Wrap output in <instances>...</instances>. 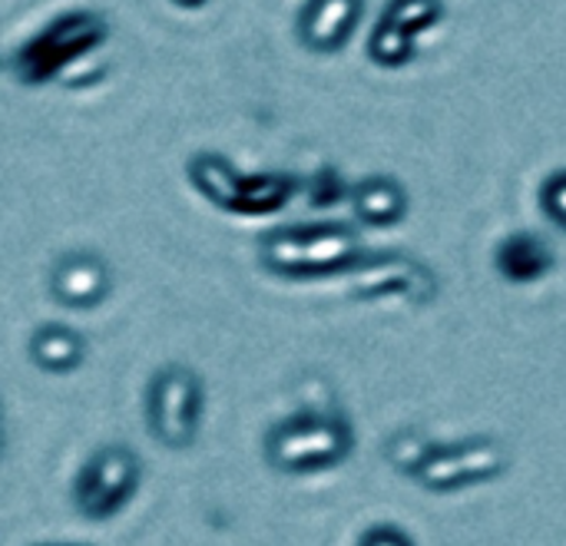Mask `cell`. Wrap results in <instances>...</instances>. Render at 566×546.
Wrapping results in <instances>:
<instances>
[{"label":"cell","instance_id":"cell-1","mask_svg":"<svg viewBox=\"0 0 566 546\" xmlns=\"http://www.w3.org/2000/svg\"><path fill=\"white\" fill-rule=\"evenodd\" d=\"M361 255V235L352 222H295L269 229L259 239V262L282 279H325L348 272Z\"/></svg>","mask_w":566,"mask_h":546},{"label":"cell","instance_id":"cell-2","mask_svg":"<svg viewBox=\"0 0 566 546\" xmlns=\"http://www.w3.org/2000/svg\"><path fill=\"white\" fill-rule=\"evenodd\" d=\"M355 448V428L338 411H302L265 431V461L282 474L338 468Z\"/></svg>","mask_w":566,"mask_h":546},{"label":"cell","instance_id":"cell-3","mask_svg":"<svg viewBox=\"0 0 566 546\" xmlns=\"http://www.w3.org/2000/svg\"><path fill=\"white\" fill-rule=\"evenodd\" d=\"M192 189L229 216H269L289 206L298 179L289 172H239L219 153H192L186 162Z\"/></svg>","mask_w":566,"mask_h":546},{"label":"cell","instance_id":"cell-4","mask_svg":"<svg viewBox=\"0 0 566 546\" xmlns=\"http://www.w3.org/2000/svg\"><path fill=\"white\" fill-rule=\"evenodd\" d=\"M109 36V23L96 10H70L30 36L13 56V76L23 86H43L63 70L99 50Z\"/></svg>","mask_w":566,"mask_h":546},{"label":"cell","instance_id":"cell-5","mask_svg":"<svg viewBox=\"0 0 566 546\" xmlns=\"http://www.w3.org/2000/svg\"><path fill=\"white\" fill-rule=\"evenodd\" d=\"M199 421H202V378L189 365H163L146 391L149 434L169 451H186L199 438Z\"/></svg>","mask_w":566,"mask_h":546},{"label":"cell","instance_id":"cell-6","mask_svg":"<svg viewBox=\"0 0 566 546\" xmlns=\"http://www.w3.org/2000/svg\"><path fill=\"white\" fill-rule=\"evenodd\" d=\"M139 481L143 461L136 458V451H129L126 444H106L80 468L73 484V504L90 524H106L133 501Z\"/></svg>","mask_w":566,"mask_h":546},{"label":"cell","instance_id":"cell-7","mask_svg":"<svg viewBox=\"0 0 566 546\" xmlns=\"http://www.w3.org/2000/svg\"><path fill=\"white\" fill-rule=\"evenodd\" d=\"M507 464H511V454L501 441L471 438V441L448 444V448L434 444V451L428 454V461L421 464V471L415 477L431 494H451V491L501 477L507 471Z\"/></svg>","mask_w":566,"mask_h":546},{"label":"cell","instance_id":"cell-8","mask_svg":"<svg viewBox=\"0 0 566 546\" xmlns=\"http://www.w3.org/2000/svg\"><path fill=\"white\" fill-rule=\"evenodd\" d=\"M352 275V295L355 298H405L415 305H428L438 298V275L405 255V252H381V255H358V262L348 269Z\"/></svg>","mask_w":566,"mask_h":546},{"label":"cell","instance_id":"cell-9","mask_svg":"<svg viewBox=\"0 0 566 546\" xmlns=\"http://www.w3.org/2000/svg\"><path fill=\"white\" fill-rule=\"evenodd\" d=\"M444 20V0H388L368 36V60L401 70L418 56V36Z\"/></svg>","mask_w":566,"mask_h":546},{"label":"cell","instance_id":"cell-10","mask_svg":"<svg viewBox=\"0 0 566 546\" xmlns=\"http://www.w3.org/2000/svg\"><path fill=\"white\" fill-rule=\"evenodd\" d=\"M113 288V272L106 265L103 255L96 252H66L53 262L50 269V295L53 302L86 312L96 308L99 302H106Z\"/></svg>","mask_w":566,"mask_h":546},{"label":"cell","instance_id":"cell-11","mask_svg":"<svg viewBox=\"0 0 566 546\" xmlns=\"http://www.w3.org/2000/svg\"><path fill=\"white\" fill-rule=\"evenodd\" d=\"M365 0H305L298 13V40L312 53H338L361 23Z\"/></svg>","mask_w":566,"mask_h":546},{"label":"cell","instance_id":"cell-12","mask_svg":"<svg viewBox=\"0 0 566 546\" xmlns=\"http://www.w3.org/2000/svg\"><path fill=\"white\" fill-rule=\"evenodd\" d=\"M557 259L547 239L537 232H511L494 249V269L511 285H534L554 272Z\"/></svg>","mask_w":566,"mask_h":546},{"label":"cell","instance_id":"cell-13","mask_svg":"<svg viewBox=\"0 0 566 546\" xmlns=\"http://www.w3.org/2000/svg\"><path fill=\"white\" fill-rule=\"evenodd\" d=\"M352 212L361 225L388 229L408 216V192L395 176H365L348 189Z\"/></svg>","mask_w":566,"mask_h":546},{"label":"cell","instance_id":"cell-14","mask_svg":"<svg viewBox=\"0 0 566 546\" xmlns=\"http://www.w3.org/2000/svg\"><path fill=\"white\" fill-rule=\"evenodd\" d=\"M27 355L30 361L46 371V375H70L83 365L86 358V342L80 332L66 328V325H40L33 335H30V345H27Z\"/></svg>","mask_w":566,"mask_h":546},{"label":"cell","instance_id":"cell-15","mask_svg":"<svg viewBox=\"0 0 566 546\" xmlns=\"http://www.w3.org/2000/svg\"><path fill=\"white\" fill-rule=\"evenodd\" d=\"M431 451H434V444H431L421 431H415V428H405V431L391 434V441L385 444L388 464H391L398 474H405V477H415V474L421 471V464L428 461Z\"/></svg>","mask_w":566,"mask_h":546},{"label":"cell","instance_id":"cell-16","mask_svg":"<svg viewBox=\"0 0 566 546\" xmlns=\"http://www.w3.org/2000/svg\"><path fill=\"white\" fill-rule=\"evenodd\" d=\"M348 192V182L338 176L335 166H322L308 182H305V196L315 209H325V206H335L342 196Z\"/></svg>","mask_w":566,"mask_h":546},{"label":"cell","instance_id":"cell-17","mask_svg":"<svg viewBox=\"0 0 566 546\" xmlns=\"http://www.w3.org/2000/svg\"><path fill=\"white\" fill-rule=\"evenodd\" d=\"M537 199H541V209L547 212V219H551L557 229H566V172L564 169H554V172L544 179V186H541Z\"/></svg>","mask_w":566,"mask_h":546},{"label":"cell","instance_id":"cell-18","mask_svg":"<svg viewBox=\"0 0 566 546\" xmlns=\"http://www.w3.org/2000/svg\"><path fill=\"white\" fill-rule=\"evenodd\" d=\"M358 546H415V540L395 524H375L361 534Z\"/></svg>","mask_w":566,"mask_h":546},{"label":"cell","instance_id":"cell-19","mask_svg":"<svg viewBox=\"0 0 566 546\" xmlns=\"http://www.w3.org/2000/svg\"><path fill=\"white\" fill-rule=\"evenodd\" d=\"M169 3H176L179 10H199V7H206L209 0H169Z\"/></svg>","mask_w":566,"mask_h":546},{"label":"cell","instance_id":"cell-20","mask_svg":"<svg viewBox=\"0 0 566 546\" xmlns=\"http://www.w3.org/2000/svg\"><path fill=\"white\" fill-rule=\"evenodd\" d=\"M0 454H3V431H0Z\"/></svg>","mask_w":566,"mask_h":546},{"label":"cell","instance_id":"cell-21","mask_svg":"<svg viewBox=\"0 0 566 546\" xmlns=\"http://www.w3.org/2000/svg\"><path fill=\"white\" fill-rule=\"evenodd\" d=\"M40 546H60V544H40Z\"/></svg>","mask_w":566,"mask_h":546},{"label":"cell","instance_id":"cell-22","mask_svg":"<svg viewBox=\"0 0 566 546\" xmlns=\"http://www.w3.org/2000/svg\"><path fill=\"white\" fill-rule=\"evenodd\" d=\"M0 411H3V405H0Z\"/></svg>","mask_w":566,"mask_h":546}]
</instances>
